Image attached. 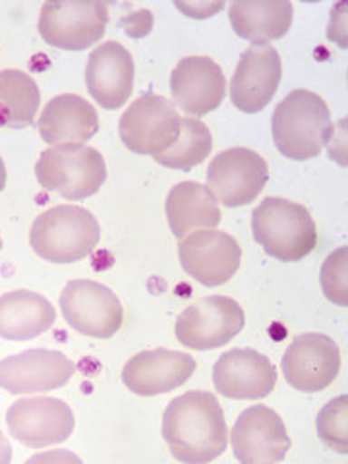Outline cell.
<instances>
[{"mask_svg":"<svg viewBox=\"0 0 348 464\" xmlns=\"http://www.w3.org/2000/svg\"><path fill=\"white\" fill-rule=\"evenodd\" d=\"M172 457L186 464H203L221 457L228 430L219 401L208 391H190L170 401L161 426Z\"/></svg>","mask_w":348,"mask_h":464,"instance_id":"1","label":"cell"},{"mask_svg":"<svg viewBox=\"0 0 348 464\" xmlns=\"http://www.w3.org/2000/svg\"><path fill=\"white\" fill-rule=\"evenodd\" d=\"M271 126L279 153L293 161L317 157L333 140L331 111L310 90L290 92L275 109Z\"/></svg>","mask_w":348,"mask_h":464,"instance_id":"2","label":"cell"},{"mask_svg":"<svg viewBox=\"0 0 348 464\" xmlns=\"http://www.w3.org/2000/svg\"><path fill=\"white\" fill-rule=\"evenodd\" d=\"M252 235L264 252L279 261H300L317 246L310 211L285 198H266L252 213Z\"/></svg>","mask_w":348,"mask_h":464,"instance_id":"3","label":"cell"},{"mask_svg":"<svg viewBox=\"0 0 348 464\" xmlns=\"http://www.w3.org/2000/svg\"><path fill=\"white\" fill-rule=\"evenodd\" d=\"M101 227L92 211L78 206H56L41 213L29 232L34 252L51 264H74L93 254Z\"/></svg>","mask_w":348,"mask_h":464,"instance_id":"4","label":"cell"},{"mask_svg":"<svg viewBox=\"0 0 348 464\" xmlns=\"http://www.w3.org/2000/svg\"><path fill=\"white\" fill-rule=\"evenodd\" d=\"M37 182L68 201L95 196L107 180L105 159L83 143H61L43 151L35 165Z\"/></svg>","mask_w":348,"mask_h":464,"instance_id":"5","label":"cell"},{"mask_svg":"<svg viewBox=\"0 0 348 464\" xmlns=\"http://www.w3.org/2000/svg\"><path fill=\"white\" fill-rule=\"evenodd\" d=\"M182 116L167 97L145 93L130 105L119 124L126 148L138 155L165 153L180 134Z\"/></svg>","mask_w":348,"mask_h":464,"instance_id":"6","label":"cell"},{"mask_svg":"<svg viewBox=\"0 0 348 464\" xmlns=\"http://www.w3.org/2000/svg\"><path fill=\"white\" fill-rule=\"evenodd\" d=\"M109 8L105 3H45L39 14V35L49 47L85 51L105 35Z\"/></svg>","mask_w":348,"mask_h":464,"instance_id":"7","label":"cell"},{"mask_svg":"<svg viewBox=\"0 0 348 464\" xmlns=\"http://www.w3.org/2000/svg\"><path fill=\"white\" fill-rule=\"evenodd\" d=\"M246 315L240 304L228 296H208L188 306L177 319L174 335L192 351L225 346L244 329Z\"/></svg>","mask_w":348,"mask_h":464,"instance_id":"8","label":"cell"},{"mask_svg":"<svg viewBox=\"0 0 348 464\" xmlns=\"http://www.w3.org/2000/svg\"><path fill=\"white\" fill-rule=\"evenodd\" d=\"M66 324L93 339H111L124 324V308L112 290L95 281H70L61 295Z\"/></svg>","mask_w":348,"mask_h":464,"instance_id":"9","label":"cell"},{"mask_svg":"<svg viewBox=\"0 0 348 464\" xmlns=\"http://www.w3.org/2000/svg\"><path fill=\"white\" fill-rule=\"evenodd\" d=\"M267 180V161L248 148L221 151L208 169V188L227 208L248 206L261 194Z\"/></svg>","mask_w":348,"mask_h":464,"instance_id":"10","label":"cell"},{"mask_svg":"<svg viewBox=\"0 0 348 464\" xmlns=\"http://www.w3.org/2000/svg\"><path fill=\"white\" fill-rule=\"evenodd\" d=\"M6 424L22 445L43 449L64 443L76 426L74 412L61 399L32 397L14 402L6 412Z\"/></svg>","mask_w":348,"mask_h":464,"instance_id":"11","label":"cell"},{"mask_svg":"<svg viewBox=\"0 0 348 464\" xmlns=\"http://www.w3.org/2000/svg\"><path fill=\"white\" fill-rule=\"evenodd\" d=\"M182 269L203 286H221L235 277L242 248L223 230H196L179 244Z\"/></svg>","mask_w":348,"mask_h":464,"instance_id":"12","label":"cell"},{"mask_svg":"<svg viewBox=\"0 0 348 464\" xmlns=\"http://www.w3.org/2000/svg\"><path fill=\"white\" fill-rule=\"evenodd\" d=\"M281 368L285 380L304 393H319L337 380L341 348L322 333H304L288 344Z\"/></svg>","mask_w":348,"mask_h":464,"instance_id":"13","label":"cell"},{"mask_svg":"<svg viewBox=\"0 0 348 464\" xmlns=\"http://www.w3.org/2000/svg\"><path fill=\"white\" fill-rule=\"evenodd\" d=\"M230 445L235 457L244 464L281 462L290 441L283 418L269 406L256 404L246 409L232 426Z\"/></svg>","mask_w":348,"mask_h":464,"instance_id":"14","label":"cell"},{"mask_svg":"<svg viewBox=\"0 0 348 464\" xmlns=\"http://www.w3.org/2000/svg\"><path fill=\"white\" fill-rule=\"evenodd\" d=\"M76 364L58 351L32 348L0 360V387L12 395L47 393L74 375Z\"/></svg>","mask_w":348,"mask_h":464,"instance_id":"15","label":"cell"},{"mask_svg":"<svg viewBox=\"0 0 348 464\" xmlns=\"http://www.w3.org/2000/svg\"><path fill=\"white\" fill-rule=\"evenodd\" d=\"M217 393L235 401H259L277 385V368L254 348H232L213 366Z\"/></svg>","mask_w":348,"mask_h":464,"instance_id":"16","label":"cell"},{"mask_svg":"<svg viewBox=\"0 0 348 464\" xmlns=\"http://www.w3.org/2000/svg\"><path fill=\"white\" fill-rule=\"evenodd\" d=\"M283 64L277 49L252 45L240 56L230 82V101L242 112L264 111L279 90Z\"/></svg>","mask_w":348,"mask_h":464,"instance_id":"17","label":"cell"},{"mask_svg":"<svg viewBox=\"0 0 348 464\" xmlns=\"http://www.w3.org/2000/svg\"><path fill=\"white\" fill-rule=\"evenodd\" d=\"M170 93L174 105L186 114L206 116L225 99L223 68L209 56H186L172 70Z\"/></svg>","mask_w":348,"mask_h":464,"instance_id":"18","label":"cell"},{"mask_svg":"<svg viewBox=\"0 0 348 464\" xmlns=\"http://www.w3.org/2000/svg\"><path fill=\"white\" fill-rule=\"evenodd\" d=\"M196 372V360L179 351L155 348L126 362L122 383L140 397H155L182 387Z\"/></svg>","mask_w":348,"mask_h":464,"instance_id":"19","label":"cell"},{"mask_svg":"<svg viewBox=\"0 0 348 464\" xmlns=\"http://www.w3.org/2000/svg\"><path fill=\"white\" fill-rule=\"evenodd\" d=\"M87 92L99 107L122 109L134 90V58L116 41L93 49L85 66Z\"/></svg>","mask_w":348,"mask_h":464,"instance_id":"20","label":"cell"},{"mask_svg":"<svg viewBox=\"0 0 348 464\" xmlns=\"http://www.w3.org/2000/svg\"><path fill=\"white\" fill-rule=\"evenodd\" d=\"M39 134L47 143H83L99 130V114L90 101L64 93L51 99L39 116Z\"/></svg>","mask_w":348,"mask_h":464,"instance_id":"21","label":"cell"},{"mask_svg":"<svg viewBox=\"0 0 348 464\" xmlns=\"http://www.w3.org/2000/svg\"><path fill=\"white\" fill-rule=\"evenodd\" d=\"M56 322L53 304L32 290H12L0 296V339L32 341Z\"/></svg>","mask_w":348,"mask_h":464,"instance_id":"22","label":"cell"},{"mask_svg":"<svg viewBox=\"0 0 348 464\" xmlns=\"http://www.w3.org/2000/svg\"><path fill=\"white\" fill-rule=\"evenodd\" d=\"M167 219L170 232L179 240L199 228H215L221 223L219 201L208 186L186 180L172 188L167 196Z\"/></svg>","mask_w":348,"mask_h":464,"instance_id":"23","label":"cell"},{"mask_svg":"<svg viewBox=\"0 0 348 464\" xmlns=\"http://www.w3.org/2000/svg\"><path fill=\"white\" fill-rule=\"evenodd\" d=\"M293 16L295 8L286 0H244L232 3L228 10L232 32L254 45H267L269 41L285 37L293 25Z\"/></svg>","mask_w":348,"mask_h":464,"instance_id":"24","label":"cell"},{"mask_svg":"<svg viewBox=\"0 0 348 464\" xmlns=\"http://www.w3.org/2000/svg\"><path fill=\"white\" fill-rule=\"evenodd\" d=\"M41 105L35 80L22 70L0 72V128H25L34 124Z\"/></svg>","mask_w":348,"mask_h":464,"instance_id":"25","label":"cell"},{"mask_svg":"<svg viewBox=\"0 0 348 464\" xmlns=\"http://www.w3.org/2000/svg\"><path fill=\"white\" fill-rule=\"evenodd\" d=\"M213 150V138L209 128L196 119H182L180 134L170 148L153 157L159 165L172 170H192L206 161Z\"/></svg>","mask_w":348,"mask_h":464,"instance_id":"26","label":"cell"},{"mask_svg":"<svg viewBox=\"0 0 348 464\" xmlns=\"http://www.w3.org/2000/svg\"><path fill=\"white\" fill-rule=\"evenodd\" d=\"M317 435L335 453H348V397H337L327 402L315 420Z\"/></svg>","mask_w":348,"mask_h":464,"instance_id":"27","label":"cell"},{"mask_svg":"<svg viewBox=\"0 0 348 464\" xmlns=\"http://www.w3.org/2000/svg\"><path fill=\"white\" fill-rule=\"evenodd\" d=\"M348 250L339 248L333 252L322 267V288L325 296L337 304V306H348V286H346V271H348Z\"/></svg>","mask_w":348,"mask_h":464,"instance_id":"28","label":"cell"},{"mask_svg":"<svg viewBox=\"0 0 348 464\" xmlns=\"http://www.w3.org/2000/svg\"><path fill=\"white\" fill-rule=\"evenodd\" d=\"M177 8H180L186 14H190L192 18H209L215 12L223 10L225 5L223 3H217V5H180L179 3Z\"/></svg>","mask_w":348,"mask_h":464,"instance_id":"29","label":"cell"},{"mask_svg":"<svg viewBox=\"0 0 348 464\" xmlns=\"http://www.w3.org/2000/svg\"><path fill=\"white\" fill-rule=\"evenodd\" d=\"M10 460H12V447L5 438V433L0 431V464H8Z\"/></svg>","mask_w":348,"mask_h":464,"instance_id":"30","label":"cell"},{"mask_svg":"<svg viewBox=\"0 0 348 464\" xmlns=\"http://www.w3.org/2000/svg\"><path fill=\"white\" fill-rule=\"evenodd\" d=\"M53 459H70V460H78V462H80V459H78V457H74V455H64V453H54V455H39V457L29 459L27 462H37V460H53Z\"/></svg>","mask_w":348,"mask_h":464,"instance_id":"31","label":"cell"},{"mask_svg":"<svg viewBox=\"0 0 348 464\" xmlns=\"http://www.w3.org/2000/svg\"><path fill=\"white\" fill-rule=\"evenodd\" d=\"M5 188H6V167H5L3 157H0V192H3Z\"/></svg>","mask_w":348,"mask_h":464,"instance_id":"32","label":"cell"},{"mask_svg":"<svg viewBox=\"0 0 348 464\" xmlns=\"http://www.w3.org/2000/svg\"><path fill=\"white\" fill-rule=\"evenodd\" d=\"M0 250H3V238H0Z\"/></svg>","mask_w":348,"mask_h":464,"instance_id":"33","label":"cell"}]
</instances>
